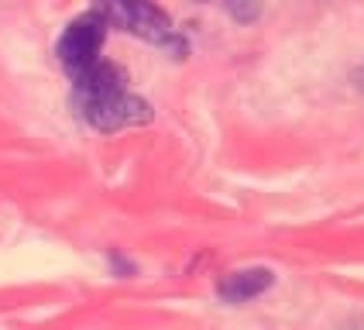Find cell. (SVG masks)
Here are the masks:
<instances>
[{"label": "cell", "instance_id": "obj_1", "mask_svg": "<svg viewBox=\"0 0 364 330\" xmlns=\"http://www.w3.org/2000/svg\"><path fill=\"white\" fill-rule=\"evenodd\" d=\"M73 80V107L82 121L100 134L127 131V127H141L155 117L151 103L127 90V73L114 62H93L90 69H82Z\"/></svg>", "mask_w": 364, "mask_h": 330}, {"label": "cell", "instance_id": "obj_2", "mask_svg": "<svg viewBox=\"0 0 364 330\" xmlns=\"http://www.w3.org/2000/svg\"><path fill=\"white\" fill-rule=\"evenodd\" d=\"M93 11L103 18L107 28H121L127 35L162 48L165 55H172V59H186L189 55L186 35L151 0H93Z\"/></svg>", "mask_w": 364, "mask_h": 330}, {"label": "cell", "instance_id": "obj_3", "mask_svg": "<svg viewBox=\"0 0 364 330\" xmlns=\"http://www.w3.org/2000/svg\"><path fill=\"white\" fill-rule=\"evenodd\" d=\"M103 41H107V24L97 11H90V14H82L76 18L65 31H62L59 45H55V55H59L62 69L69 73V76H76L82 69H90L93 62H100L103 55Z\"/></svg>", "mask_w": 364, "mask_h": 330}, {"label": "cell", "instance_id": "obj_4", "mask_svg": "<svg viewBox=\"0 0 364 330\" xmlns=\"http://www.w3.org/2000/svg\"><path fill=\"white\" fill-rule=\"evenodd\" d=\"M275 286V272L264 265H247V268H234L227 272L220 282H217V296L230 307H241V303H251L264 296L268 289Z\"/></svg>", "mask_w": 364, "mask_h": 330}, {"label": "cell", "instance_id": "obj_5", "mask_svg": "<svg viewBox=\"0 0 364 330\" xmlns=\"http://www.w3.org/2000/svg\"><path fill=\"white\" fill-rule=\"evenodd\" d=\"M220 7L230 21H237V24H255V21L262 18L264 0H220Z\"/></svg>", "mask_w": 364, "mask_h": 330}, {"label": "cell", "instance_id": "obj_6", "mask_svg": "<svg viewBox=\"0 0 364 330\" xmlns=\"http://www.w3.org/2000/svg\"><path fill=\"white\" fill-rule=\"evenodd\" d=\"M110 265H114V272H117L121 279H127V275H134V272H138V265H134V262H127V258L117 255V251L110 255Z\"/></svg>", "mask_w": 364, "mask_h": 330}, {"label": "cell", "instance_id": "obj_7", "mask_svg": "<svg viewBox=\"0 0 364 330\" xmlns=\"http://www.w3.org/2000/svg\"><path fill=\"white\" fill-rule=\"evenodd\" d=\"M344 330H364V316H354V320H347Z\"/></svg>", "mask_w": 364, "mask_h": 330}, {"label": "cell", "instance_id": "obj_8", "mask_svg": "<svg viewBox=\"0 0 364 330\" xmlns=\"http://www.w3.org/2000/svg\"><path fill=\"white\" fill-rule=\"evenodd\" d=\"M354 86H358V90H361V93H364V65H361V69H358V73H354Z\"/></svg>", "mask_w": 364, "mask_h": 330}, {"label": "cell", "instance_id": "obj_9", "mask_svg": "<svg viewBox=\"0 0 364 330\" xmlns=\"http://www.w3.org/2000/svg\"><path fill=\"white\" fill-rule=\"evenodd\" d=\"M196 4H210V0H196Z\"/></svg>", "mask_w": 364, "mask_h": 330}]
</instances>
